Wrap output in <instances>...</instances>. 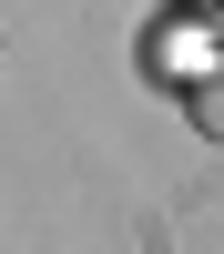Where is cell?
Listing matches in <instances>:
<instances>
[{
  "label": "cell",
  "instance_id": "6da1fadb",
  "mask_svg": "<svg viewBox=\"0 0 224 254\" xmlns=\"http://www.w3.org/2000/svg\"><path fill=\"white\" fill-rule=\"evenodd\" d=\"M214 61H224V41H214V31H194V20L153 31V71H163V81H183V92H194V81L214 71Z\"/></svg>",
  "mask_w": 224,
  "mask_h": 254
},
{
  "label": "cell",
  "instance_id": "7a4b0ae2",
  "mask_svg": "<svg viewBox=\"0 0 224 254\" xmlns=\"http://www.w3.org/2000/svg\"><path fill=\"white\" fill-rule=\"evenodd\" d=\"M183 112H194V132H204V142H224V61L194 81V92H183Z\"/></svg>",
  "mask_w": 224,
  "mask_h": 254
}]
</instances>
